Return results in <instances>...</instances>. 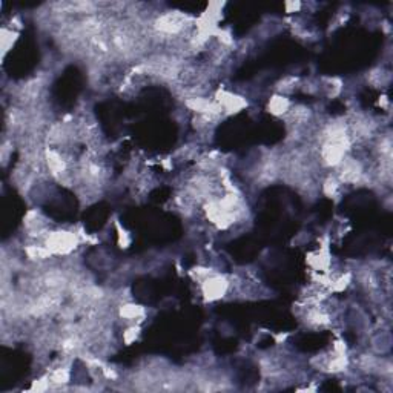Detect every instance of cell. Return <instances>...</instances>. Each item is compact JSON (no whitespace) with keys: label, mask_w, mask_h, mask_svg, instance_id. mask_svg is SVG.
I'll return each mask as SVG.
<instances>
[{"label":"cell","mask_w":393,"mask_h":393,"mask_svg":"<svg viewBox=\"0 0 393 393\" xmlns=\"http://www.w3.org/2000/svg\"><path fill=\"white\" fill-rule=\"evenodd\" d=\"M369 81L372 84H375L376 88H379V86H384L387 81H388V74L384 72L382 69H373L370 74H369Z\"/></svg>","instance_id":"cell-11"},{"label":"cell","mask_w":393,"mask_h":393,"mask_svg":"<svg viewBox=\"0 0 393 393\" xmlns=\"http://www.w3.org/2000/svg\"><path fill=\"white\" fill-rule=\"evenodd\" d=\"M289 100L283 96H275L271 99L269 102V112H272L274 115H283L289 111Z\"/></svg>","instance_id":"cell-7"},{"label":"cell","mask_w":393,"mask_h":393,"mask_svg":"<svg viewBox=\"0 0 393 393\" xmlns=\"http://www.w3.org/2000/svg\"><path fill=\"white\" fill-rule=\"evenodd\" d=\"M329 315L324 314L323 311H311L308 314V323L311 326H326L329 324Z\"/></svg>","instance_id":"cell-10"},{"label":"cell","mask_w":393,"mask_h":393,"mask_svg":"<svg viewBox=\"0 0 393 393\" xmlns=\"http://www.w3.org/2000/svg\"><path fill=\"white\" fill-rule=\"evenodd\" d=\"M186 17L179 13H166L157 17L154 22V29L163 35H177L185 29Z\"/></svg>","instance_id":"cell-1"},{"label":"cell","mask_w":393,"mask_h":393,"mask_svg":"<svg viewBox=\"0 0 393 393\" xmlns=\"http://www.w3.org/2000/svg\"><path fill=\"white\" fill-rule=\"evenodd\" d=\"M78 240H77V235L72 234V232H53L47 237V249L51 252V253H69L71 250L75 249Z\"/></svg>","instance_id":"cell-2"},{"label":"cell","mask_w":393,"mask_h":393,"mask_svg":"<svg viewBox=\"0 0 393 393\" xmlns=\"http://www.w3.org/2000/svg\"><path fill=\"white\" fill-rule=\"evenodd\" d=\"M45 160L48 163V167L51 170L53 176L56 177H62L63 173H66V169H68V164H66V160L62 157L60 152H57L56 149H47L45 152Z\"/></svg>","instance_id":"cell-5"},{"label":"cell","mask_w":393,"mask_h":393,"mask_svg":"<svg viewBox=\"0 0 393 393\" xmlns=\"http://www.w3.org/2000/svg\"><path fill=\"white\" fill-rule=\"evenodd\" d=\"M139 333H140V329H139V327H136V326L129 327V329L124 332V335H123L124 342H126V344H130L133 341H136V339H137V336H139Z\"/></svg>","instance_id":"cell-15"},{"label":"cell","mask_w":393,"mask_h":393,"mask_svg":"<svg viewBox=\"0 0 393 393\" xmlns=\"http://www.w3.org/2000/svg\"><path fill=\"white\" fill-rule=\"evenodd\" d=\"M222 97L223 99H220V108H222V111L225 109V111H228V112H238L241 108H244L247 103L241 99V97H238V96H234V94H222Z\"/></svg>","instance_id":"cell-6"},{"label":"cell","mask_w":393,"mask_h":393,"mask_svg":"<svg viewBox=\"0 0 393 393\" xmlns=\"http://www.w3.org/2000/svg\"><path fill=\"white\" fill-rule=\"evenodd\" d=\"M287 81H292V86H295V83H296V78L295 77H287V78H284L280 84H286ZM280 91H290L292 88H290V86L287 84V86H281V88H278Z\"/></svg>","instance_id":"cell-16"},{"label":"cell","mask_w":393,"mask_h":393,"mask_svg":"<svg viewBox=\"0 0 393 393\" xmlns=\"http://www.w3.org/2000/svg\"><path fill=\"white\" fill-rule=\"evenodd\" d=\"M10 37L17 38V32H14V31H10V29L4 28V29H2V37H0V41H2V50H4V53H7V51L13 47V43H14V40H11Z\"/></svg>","instance_id":"cell-12"},{"label":"cell","mask_w":393,"mask_h":393,"mask_svg":"<svg viewBox=\"0 0 393 393\" xmlns=\"http://www.w3.org/2000/svg\"><path fill=\"white\" fill-rule=\"evenodd\" d=\"M311 117V109L305 106H296L292 111H289L287 118L290 120V123L293 124H299V123H305Z\"/></svg>","instance_id":"cell-9"},{"label":"cell","mask_w":393,"mask_h":393,"mask_svg":"<svg viewBox=\"0 0 393 393\" xmlns=\"http://www.w3.org/2000/svg\"><path fill=\"white\" fill-rule=\"evenodd\" d=\"M338 177L342 183H358L364 177L361 163L355 158L344 157L342 161L338 164Z\"/></svg>","instance_id":"cell-3"},{"label":"cell","mask_w":393,"mask_h":393,"mask_svg":"<svg viewBox=\"0 0 393 393\" xmlns=\"http://www.w3.org/2000/svg\"><path fill=\"white\" fill-rule=\"evenodd\" d=\"M69 381V370L65 369V367H60L57 370L53 372L51 375V382L54 384H63V382H68Z\"/></svg>","instance_id":"cell-14"},{"label":"cell","mask_w":393,"mask_h":393,"mask_svg":"<svg viewBox=\"0 0 393 393\" xmlns=\"http://www.w3.org/2000/svg\"><path fill=\"white\" fill-rule=\"evenodd\" d=\"M228 280L225 277L220 275H209L207 278H204L201 289H203V295L206 296V299L213 301L225 296V293L228 292Z\"/></svg>","instance_id":"cell-4"},{"label":"cell","mask_w":393,"mask_h":393,"mask_svg":"<svg viewBox=\"0 0 393 393\" xmlns=\"http://www.w3.org/2000/svg\"><path fill=\"white\" fill-rule=\"evenodd\" d=\"M145 315V309L137 304H123L120 308V317L126 320H137Z\"/></svg>","instance_id":"cell-8"},{"label":"cell","mask_w":393,"mask_h":393,"mask_svg":"<svg viewBox=\"0 0 393 393\" xmlns=\"http://www.w3.org/2000/svg\"><path fill=\"white\" fill-rule=\"evenodd\" d=\"M338 188H339V180L335 179V177H329V179L324 182V185H323V191H324V194H326L327 197H333V195L336 194Z\"/></svg>","instance_id":"cell-13"}]
</instances>
